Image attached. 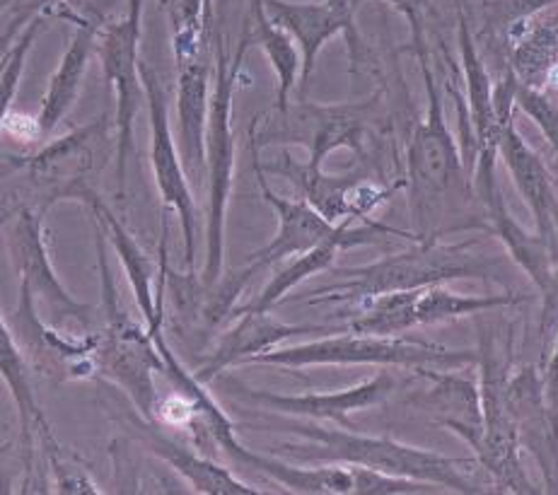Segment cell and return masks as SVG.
I'll return each instance as SVG.
<instances>
[{
    "instance_id": "6da1fadb",
    "label": "cell",
    "mask_w": 558,
    "mask_h": 495,
    "mask_svg": "<svg viewBox=\"0 0 558 495\" xmlns=\"http://www.w3.org/2000/svg\"><path fill=\"white\" fill-rule=\"evenodd\" d=\"M252 148V160H254V174L256 184L266 204H269L276 216H278V230L274 240L250 254L247 264H244L240 271H234L226 280H218L216 295L210 298L206 307L208 322H220L232 314L234 302L242 295V290L247 288L250 280L264 271V268H271L276 264L286 262L290 256H298L303 252H310L312 246H319L325 242H341L343 250H353V246H367V244H385L387 238H401L407 242H418L414 232H404L397 228H389L385 222L365 220L359 228H353V222H329L325 216L312 208L303 198H286L278 196L276 191L269 186V179L266 172L259 167L256 160V153H259V145L250 138Z\"/></svg>"
},
{
    "instance_id": "7a4b0ae2",
    "label": "cell",
    "mask_w": 558,
    "mask_h": 495,
    "mask_svg": "<svg viewBox=\"0 0 558 495\" xmlns=\"http://www.w3.org/2000/svg\"><path fill=\"white\" fill-rule=\"evenodd\" d=\"M496 266L494 258L474 250L472 240L457 244H440L438 240L411 242L409 250L383 256L373 264L337 268L333 274L343 276V280L312 290L307 305L339 302L355 307L385 292L445 286L466 278H490Z\"/></svg>"
},
{
    "instance_id": "3957f363",
    "label": "cell",
    "mask_w": 558,
    "mask_h": 495,
    "mask_svg": "<svg viewBox=\"0 0 558 495\" xmlns=\"http://www.w3.org/2000/svg\"><path fill=\"white\" fill-rule=\"evenodd\" d=\"M423 87H426V114L411 131L407 145L409 210L418 242L438 240V228L452 191L464 184V157L454 133L448 126L445 105L435 85L428 51L416 53Z\"/></svg>"
},
{
    "instance_id": "277c9868",
    "label": "cell",
    "mask_w": 558,
    "mask_h": 495,
    "mask_svg": "<svg viewBox=\"0 0 558 495\" xmlns=\"http://www.w3.org/2000/svg\"><path fill=\"white\" fill-rule=\"evenodd\" d=\"M286 433H293L310 443L312 452H303L310 459H331L341 464H359L385 474L428 481L452 493H484V486L472 479L476 459L445 457L423 447H411L387 435H363L349 427H327L317 421L293 419L281 423Z\"/></svg>"
},
{
    "instance_id": "5b68a950",
    "label": "cell",
    "mask_w": 558,
    "mask_h": 495,
    "mask_svg": "<svg viewBox=\"0 0 558 495\" xmlns=\"http://www.w3.org/2000/svg\"><path fill=\"white\" fill-rule=\"evenodd\" d=\"M250 29L244 27L238 51L228 49L222 35H216L214 87H210L208 123H206V184H208V218H206V258L201 283L206 290L216 288L226 264V218L234 177V131H232V99L240 81L242 61L250 49Z\"/></svg>"
},
{
    "instance_id": "8992f818",
    "label": "cell",
    "mask_w": 558,
    "mask_h": 495,
    "mask_svg": "<svg viewBox=\"0 0 558 495\" xmlns=\"http://www.w3.org/2000/svg\"><path fill=\"white\" fill-rule=\"evenodd\" d=\"M254 365H276L286 370L327 367V365H379L418 370H460L478 363V351L472 348H448L409 336L377 334H341L295 346H276L271 351L254 355Z\"/></svg>"
},
{
    "instance_id": "52a82bcc",
    "label": "cell",
    "mask_w": 558,
    "mask_h": 495,
    "mask_svg": "<svg viewBox=\"0 0 558 495\" xmlns=\"http://www.w3.org/2000/svg\"><path fill=\"white\" fill-rule=\"evenodd\" d=\"M97 266L102 278V310L105 329L97 331L95 346V370L97 375L114 382L121 391H126L141 419L155 421L158 407V389H155V373H162V360L145 326H138L131 314L121 307L119 292L107 264V238L95 225Z\"/></svg>"
},
{
    "instance_id": "ba28073f",
    "label": "cell",
    "mask_w": 558,
    "mask_h": 495,
    "mask_svg": "<svg viewBox=\"0 0 558 495\" xmlns=\"http://www.w3.org/2000/svg\"><path fill=\"white\" fill-rule=\"evenodd\" d=\"M379 95H373L363 102H345V105H310L298 102L295 107L274 111L269 121L256 117L262 131L256 133L254 121L250 126V138L264 148L271 143H295L305 145L310 153L307 165L322 167L327 155L339 148H351L363 155V145L367 129L377 114Z\"/></svg>"
},
{
    "instance_id": "9c48e42d",
    "label": "cell",
    "mask_w": 558,
    "mask_h": 495,
    "mask_svg": "<svg viewBox=\"0 0 558 495\" xmlns=\"http://www.w3.org/2000/svg\"><path fill=\"white\" fill-rule=\"evenodd\" d=\"M527 298L506 292V295H464L445 286H426L414 290L385 292L351 307V326L355 334L399 336L409 334L416 326L454 322L472 314L510 307Z\"/></svg>"
},
{
    "instance_id": "30bf717a",
    "label": "cell",
    "mask_w": 558,
    "mask_h": 495,
    "mask_svg": "<svg viewBox=\"0 0 558 495\" xmlns=\"http://www.w3.org/2000/svg\"><path fill=\"white\" fill-rule=\"evenodd\" d=\"M478 397H482V431L466 445L474 449L476 464L482 467L490 481L496 483V491L532 495L539 493L530 481L527 471L522 469L520 459V440L518 427L512 421L508 403V373L494 355V346L484 339L478 351Z\"/></svg>"
},
{
    "instance_id": "8fae6325",
    "label": "cell",
    "mask_w": 558,
    "mask_h": 495,
    "mask_svg": "<svg viewBox=\"0 0 558 495\" xmlns=\"http://www.w3.org/2000/svg\"><path fill=\"white\" fill-rule=\"evenodd\" d=\"M143 3L145 0H129L126 13L111 20L105 29L97 32L95 53L102 61L105 81L114 93L117 114V182L119 194L126 186V165L133 148V121L141 107V35H143Z\"/></svg>"
},
{
    "instance_id": "7c38bea8",
    "label": "cell",
    "mask_w": 558,
    "mask_h": 495,
    "mask_svg": "<svg viewBox=\"0 0 558 495\" xmlns=\"http://www.w3.org/2000/svg\"><path fill=\"white\" fill-rule=\"evenodd\" d=\"M141 85L143 97L148 105L150 123V167L155 177V186L160 191L162 206L180 216L182 238H184V262L186 271L194 274L196 264V234H198V210L194 201L192 184L184 170L180 148H177L174 133L170 126V109H167L165 89L160 77L155 75L148 63L141 61Z\"/></svg>"
},
{
    "instance_id": "4fadbf2b",
    "label": "cell",
    "mask_w": 558,
    "mask_h": 495,
    "mask_svg": "<svg viewBox=\"0 0 558 495\" xmlns=\"http://www.w3.org/2000/svg\"><path fill=\"white\" fill-rule=\"evenodd\" d=\"M8 324L29 367L37 370L41 377L51 382H77L97 375V334L69 336V331H61V326L44 322L25 280H20V298Z\"/></svg>"
},
{
    "instance_id": "5bb4252c",
    "label": "cell",
    "mask_w": 558,
    "mask_h": 495,
    "mask_svg": "<svg viewBox=\"0 0 558 495\" xmlns=\"http://www.w3.org/2000/svg\"><path fill=\"white\" fill-rule=\"evenodd\" d=\"M256 160H259V167L264 172L288 179V182L298 189L300 198L307 201V204L329 222L371 220L367 216H371L375 208L387 204L399 189H404V179L397 184L383 186L363 182L359 174L333 177L322 172V167L298 162L288 150L278 155L274 162H262L259 153H256Z\"/></svg>"
},
{
    "instance_id": "9a60e30c",
    "label": "cell",
    "mask_w": 558,
    "mask_h": 495,
    "mask_svg": "<svg viewBox=\"0 0 558 495\" xmlns=\"http://www.w3.org/2000/svg\"><path fill=\"white\" fill-rule=\"evenodd\" d=\"M8 252L17 266L20 280H25L35 300L47 307L51 324L63 326L65 322H73L90 329L95 307L77 302L56 274L47 232H44V213L32 208H17L13 213V222L8 230Z\"/></svg>"
},
{
    "instance_id": "2e32d148",
    "label": "cell",
    "mask_w": 558,
    "mask_h": 495,
    "mask_svg": "<svg viewBox=\"0 0 558 495\" xmlns=\"http://www.w3.org/2000/svg\"><path fill=\"white\" fill-rule=\"evenodd\" d=\"M65 196L81 198L90 208L93 222L105 232V238L114 246L121 266H124L126 280L131 286L133 298L145 319V329L153 336L162 331L165 324V278H167V225H162V242H160V266L153 262L148 252L143 250L138 240L133 238L131 230L121 222L114 210H111L93 189L73 186L65 191Z\"/></svg>"
},
{
    "instance_id": "e0dca14e",
    "label": "cell",
    "mask_w": 558,
    "mask_h": 495,
    "mask_svg": "<svg viewBox=\"0 0 558 495\" xmlns=\"http://www.w3.org/2000/svg\"><path fill=\"white\" fill-rule=\"evenodd\" d=\"M264 8L274 20V25L286 29L295 41V47L300 51V93L303 95L322 49H325L333 37H345L353 63H359L363 59L365 49L359 37V29H355V13L351 8L322 3V0H312V3L264 0Z\"/></svg>"
},
{
    "instance_id": "ac0fdd59",
    "label": "cell",
    "mask_w": 558,
    "mask_h": 495,
    "mask_svg": "<svg viewBox=\"0 0 558 495\" xmlns=\"http://www.w3.org/2000/svg\"><path fill=\"white\" fill-rule=\"evenodd\" d=\"M395 389L392 375L379 373L371 379L353 385L349 389L337 391H307V394H278L266 389H250L238 387V397L264 407L269 411H276L281 415H290V419H305V421H329L337 423L339 427H349L355 431L351 423L353 413H361L371 407L383 403Z\"/></svg>"
},
{
    "instance_id": "d6986e66",
    "label": "cell",
    "mask_w": 558,
    "mask_h": 495,
    "mask_svg": "<svg viewBox=\"0 0 558 495\" xmlns=\"http://www.w3.org/2000/svg\"><path fill=\"white\" fill-rule=\"evenodd\" d=\"M496 157L494 153H484L476 157L474 170H472V189L476 191L478 201H482L486 208V220L488 230L496 234V238L504 242L506 252L510 254L512 262H515L527 278L532 280L537 290L544 286V280L549 278L554 268V256L549 246L544 244L537 232H530L524 225L512 216L504 189L498 184L496 174Z\"/></svg>"
},
{
    "instance_id": "ffe728a7",
    "label": "cell",
    "mask_w": 558,
    "mask_h": 495,
    "mask_svg": "<svg viewBox=\"0 0 558 495\" xmlns=\"http://www.w3.org/2000/svg\"><path fill=\"white\" fill-rule=\"evenodd\" d=\"M508 403L518 427L520 447L537 461L549 493H558V419L546 403L544 379L534 365L508 377Z\"/></svg>"
},
{
    "instance_id": "44dd1931",
    "label": "cell",
    "mask_w": 558,
    "mask_h": 495,
    "mask_svg": "<svg viewBox=\"0 0 558 495\" xmlns=\"http://www.w3.org/2000/svg\"><path fill=\"white\" fill-rule=\"evenodd\" d=\"M496 148L504 157L524 206L532 213L534 232L549 246L554 262H558V194L549 167L520 136L512 119L500 123Z\"/></svg>"
},
{
    "instance_id": "7402d4cb",
    "label": "cell",
    "mask_w": 558,
    "mask_h": 495,
    "mask_svg": "<svg viewBox=\"0 0 558 495\" xmlns=\"http://www.w3.org/2000/svg\"><path fill=\"white\" fill-rule=\"evenodd\" d=\"M238 322L220 336L218 346L208 360L201 365L194 377L204 385H210L220 373L228 367L250 363L254 355L271 351V348L281 346L283 341L298 339L303 334H339V326H325V324H286L281 319L271 317L269 312H244L238 310Z\"/></svg>"
},
{
    "instance_id": "603a6c76",
    "label": "cell",
    "mask_w": 558,
    "mask_h": 495,
    "mask_svg": "<svg viewBox=\"0 0 558 495\" xmlns=\"http://www.w3.org/2000/svg\"><path fill=\"white\" fill-rule=\"evenodd\" d=\"M10 218H13V213H3V216H0V230L5 228ZM29 370L32 367L27 363L25 353H22L13 331H10L8 319L3 317V312H0V379H3V385L8 387L17 409L22 459H25L27 479L32 474V467H35L37 437L44 443V449H59V443L53 440L47 415H44L39 401L35 397V389H32Z\"/></svg>"
},
{
    "instance_id": "cb8c5ba5",
    "label": "cell",
    "mask_w": 558,
    "mask_h": 495,
    "mask_svg": "<svg viewBox=\"0 0 558 495\" xmlns=\"http://www.w3.org/2000/svg\"><path fill=\"white\" fill-rule=\"evenodd\" d=\"M136 425V431L141 435V443L145 445L150 455L165 461L167 467L177 471L194 493H204V495H259L262 491L244 483L232 474L230 469L220 467L214 457H208L198 449H189L182 443L172 440L170 435H165L158 423L155 421H145L141 419Z\"/></svg>"
},
{
    "instance_id": "d4e9b609",
    "label": "cell",
    "mask_w": 558,
    "mask_h": 495,
    "mask_svg": "<svg viewBox=\"0 0 558 495\" xmlns=\"http://www.w3.org/2000/svg\"><path fill=\"white\" fill-rule=\"evenodd\" d=\"M210 105V63L194 59L177 65V123L180 155L189 177L206 174V123Z\"/></svg>"
},
{
    "instance_id": "484cf974",
    "label": "cell",
    "mask_w": 558,
    "mask_h": 495,
    "mask_svg": "<svg viewBox=\"0 0 558 495\" xmlns=\"http://www.w3.org/2000/svg\"><path fill=\"white\" fill-rule=\"evenodd\" d=\"M457 41H460V56H462V77H464V99H466V117L472 123L474 141H476V157L484 153L498 155L496 141L500 121L496 114V83L490 77L486 63L478 56L476 41L472 29H469V20L462 13L457 15Z\"/></svg>"
},
{
    "instance_id": "4316f807",
    "label": "cell",
    "mask_w": 558,
    "mask_h": 495,
    "mask_svg": "<svg viewBox=\"0 0 558 495\" xmlns=\"http://www.w3.org/2000/svg\"><path fill=\"white\" fill-rule=\"evenodd\" d=\"M97 49V29L93 25H83L75 32L69 49L63 51L59 69L53 71L47 95L41 99V109L37 114V133L41 138H49L59 129V123L71 114L77 97H81L87 65Z\"/></svg>"
},
{
    "instance_id": "83f0119b",
    "label": "cell",
    "mask_w": 558,
    "mask_h": 495,
    "mask_svg": "<svg viewBox=\"0 0 558 495\" xmlns=\"http://www.w3.org/2000/svg\"><path fill=\"white\" fill-rule=\"evenodd\" d=\"M510 73L518 83L542 89L558 69V20H518L508 27Z\"/></svg>"
},
{
    "instance_id": "f1b7e54d",
    "label": "cell",
    "mask_w": 558,
    "mask_h": 495,
    "mask_svg": "<svg viewBox=\"0 0 558 495\" xmlns=\"http://www.w3.org/2000/svg\"><path fill=\"white\" fill-rule=\"evenodd\" d=\"M454 370H418L421 377L433 382L423 403L438 413V423L460 435L464 443L472 440L482 431V397L474 379L452 375Z\"/></svg>"
},
{
    "instance_id": "f546056e",
    "label": "cell",
    "mask_w": 558,
    "mask_h": 495,
    "mask_svg": "<svg viewBox=\"0 0 558 495\" xmlns=\"http://www.w3.org/2000/svg\"><path fill=\"white\" fill-rule=\"evenodd\" d=\"M238 464L259 471L288 493L298 495H353V476L349 464L329 467H300L290 461L259 455L254 449H244Z\"/></svg>"
},
{
    "instance_id": "4dcf8cb0",
    "label": "cell",
    "mask_w": 558,
    "mask_h": 495,
    "mask_svg": "<svg viewBox=\"0 0 558 495\" xmlns=\"http://www.w3.org/2000/svg\"><path fill=\"white\" fill-rule=\"evenodd\" d=\"M252 20L247 22L250 39L266 56L276 73V109H288V99L300 83V51L286 29L274 25L264 8V0H250Z\"/></svg>"
},
{
    "instance_id": "1f68e13d",
    "label": "cell",
    "mask_w": 558,
    "mask_h": 495,
    "mask_svg": "<svg viewBox=\"0 0 558 495\" xmlns=\"http://www.w3.org/2000/svg\"><path fill=\"white\" fill-rule=\"evenodd\" d=\"M339 252H343L341 242H325L319 246H312L310 252L293 256V262L286 264L281 271L274 274V278L259 292V298L250 302V305L242 310L244 312H271L276 305L286 302L288 292L295 290L300 283H303V280L331 268V264L337 262ZM232 312H238V310H232Z\"/></svg>"
},
{
    "instance_id": "d6a6232c",
    "label": "cell",
    "mask_w": 558,
    "mask_h": 495,
    "mask_svg": "<svg viewBox=\"0 0 558 495\" xmlns=\"http://www.w3.org/2000/svg\"><path fill=\"white\" fill-rule=\"evenodd\" d=\"M41 25L44 17H32L27 22V27L22 29L17 41L13 44V49L3 56V73H0V136H3L5 131V121L10 117V109H13L22 75H25L27 69V56L32 47H35Z\"/></svg>"
},
{
    "instance_id": "836d02e7",
    "label": "cell",
    "mask_w": 558,
    "mask_h": 495,
    "mask_svg": "<svg viewBox=\"0 0 558 495\" xmlns=\"http://www.w3.org/2000/svg\"><path fill=\"white\" fill-rule=\"evenodd\" d=\"M353 476V495H433L442 493L440 486L428 481L385 474L359 464H349Z\"/></svg>"
},
{
    "instance_id": "e575fe53",
    "label": "cell",
    "mask_w": 558,
    "mask_h": 495,
    "mask_svg": "<svg viewBox=\"0 0 558 495\" xmlns=\"http://www.w3.org/2000/svg\"><path fill=\"white\" fill-rule=\"evenodd\" d=\"M515 107L537 123V129L542 131V136L549 143V148L558 160V107L542 89H534L522 83L515 85Z\"/></svg>"
},
{
    "instance_id": "d590c367",
    "label": "cell",
    "mask_w": 558,
    "mask_h": 495,
    "mask_svg": "<svg viewBox=\"0 0 558 495\" xmlns=\"http://www.w3.org/2000/svg\"><path fill=\"white\" fill-rule=\"evenodd\" d=\"M353 13L359 10L367 0H349ZM389 5H395L401 15L407 17L409 29H411V51L423 53L428 51V41H426V13L430 0H387Z\"/></svg>"
},
{
    "instance_id": "8d00e7d4",
    "label": "cell",
    "mask_w": 558,
    "mask_h": 495,
    "mask_svg": "<svg viewBox=\"0 0 558 495\" xmlns=\"http://www.w3.org/2000/svg\"><path fill=\"white\" fill-rule=\"evenodd\" d=\"M542 292V312H539V339H542V360L549 355V346L558 331V262L554 264L549 278L539 288Z\"/></svg>"
},
{
    "instance_id": "74e56055",
    "label": "cell",
    "mask_w": 558,
    "mask_h": 495,
    "mask_svg": "<svg viewBox=\"0 0 558 495\" xmlns=\"http://www.w3.org/2000/svg\"><path fill=\"white\" fill-rule=\"evenodd\" d=\"M47 455H49V464L56 476V488H59V493H93V495L102 493L97 483L87 474H83L81 469L65 467L59 449H49Z\"/></svg>"
},
{
    "instance_id": "f35d334b",
    "label": "cell",
    "mask_w": 558,
    "mask_h": 495,
    "mask_svg": "<svg viewBox=\"0 0 558 495\" xmlns=\"http://www.w3.org/2000/svg\"><path fill=\"white\" fill-rule=\"evenodd\" d=\"M556 3L558 0H494V22L508 29L512 22L539 15Z\"/></svg>"
},
{
    "instance_id": "ab89813d",
    "label": "cell",
    "mask_w": 558,
    "mask_h": 495,
    "mask_svg": "<svg viewBox=\"0 0 558 495\" xmlns=\"http://www.w3.org/2000/svg\"><path fill=\"white\" fill-rule=\"evenodd\" d=\"M554 346L549 348L551 355H546L544 360V394H546V403H549V409L556 413L558 419V331L554 336Z\"/></svg>"
},
{
    "instance_id": "60d3db41",
    "label": "cell",
    "mask_w": 558,
    "mask_h": 495,
    "mask_svg": "<svg viewBox=\"0 0 558 495\" xmlns=\"http://www.w3.org/2000/svg\"><path fill=\"white\" fill-rule=\"evenodd\" d=\"M65 0H27V13L22 15V20L29 22L32 17H44L53 13L56 8H61Z\"/></svg>"
},
{
    "instance_id": "b9f144b4",
    "label": "cell",
    "mask_w": 558,
    "mask_h": 495,
    "mask_svg": "<svg viewBox=\"0 0 558 495\" xmlns=\"http://www.w3.org/2000/svg\"><path fill=\"white\" fill-rule=\"evenodd\" d=\"M322 3H331V5H341V8H351L349 0H322ZM353 10V8H351Z\"/></svg>"
},
{
    "instance_id": "7bdbcfd3",
    "label": "cell",
    "mask_w": 558,
    "mask_h": 495,
    "mask_svg": "<svg viewBox=\"0 0 558 495\" xmlns=\"http://www.w3.org/2000/svg\"><path fill=\"white\" fill-rule=\"evenodd\" d=\"M0 73H3V61H0Z\"/></svg>"
},
{
    "instance_id": "ee69618b",
    "label": "cell",
    "mask_w": 558,
    "mask_h": 495,
    "mask_svg": "<svg viewBox=\"0 0 558 495\" xmlns=\"http://www.w3.org/2000/svg\"><path fill=\"white\" fill-rule=\"evenodd\" d=\"M210 3H214V0H210Z\"/></svg>"
}]
</instances>
